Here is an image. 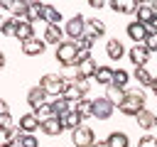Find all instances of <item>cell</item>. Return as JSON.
<instances>
[{
	"label": "cell",
	"mask_w": 157,
	"mask_h": 147,
	"mask_svg": "<svg viewBox=\"0 0 157 147\" xmlns=\"http://www.w3.org/2000/svg\"><path fill=\"white\" fill-rule=\"evenodd\" d=\"M64 98H66V100H71V103H81V100H83V93L76 88V83H69V86H66V91H64Z\"/></svg>",
	"instance_id": "32"
},
{
	"label": "cell",
	"mask_w": 157,
	"mask_h": 147,
	"mask_svg": "<svg viewBox=\"0 0 157 147\" xmlns=\"http://www.w3.org/2000/svg\"><path fill=\"white\" fill-rule=\"evenodd\" d=\"M39 86H42L52 98H56V96H64L69 81H66L64 76H59V74H44V76L39 78Z\"/></svg>",
	"instance_id": "3"
},
{
	"label": "cell",
	"mask_w": 157,
	"mask_h": 147,
	"mask_svg": "<svg viewBox=\"0 0 157 147\" xmlns=\"http://www.w3.org/2000/svg\"><path fill=\"white\" fill-rule=\"evenodd\" d=\"M113 110H115V105H113L105 96L93 100V118H98V120H108V118H113Z\"/></svg>",
	"instance_id": "7"
},
{
	"label": "cell",
	"mask_w": 157,
	"mask_h": 147,
	"mask_svg": "<svg viewBox=\"0 0 157 147\" xmlns=\"http://www.w3.org/2000/svg\"><path fill=\"white\" fill-rule=\"evenodd\" d=\"M147 56H150V51H147L145 44H132L130 51H128V59L135 64V69H137V66H145V64H147Z\"/></svg>",
	"instance_id": "10"
},
{
	"label": "cell",
	"mask_w": 157,
	"mask_h": 147,
	"mask_svg": "<svg viewBox=\"0 0 157 147\" xmlns=\"http://www.w3.org/2000/svg\"><path fill=\"white\" fill-rule=\"evenodd\" d=\"M49 103L54 105V113H56V118H64L66 113H71V100H66L64 96H56V98H52Z\"/></svg>",
	"instance_id": "22"
},
{
	"label": "cell",
	"mask_w": 157,
	"mask_h": 147,
	"mask_svg": "<svg viewBox=\"0 0 157 147\" xmlns=\"http://www.w3.org/2000/svg\"><path fill=\"white\" fill-rule=\"evenodd\" d=\"M42 20H44L47 24H59V20H61V12H59L54 5H44V15H42Z\"/></svg>",
	"instance_id": "28"
},
{
	"label": "cell",
	"mask_w": 157,
	"mask_h": 147,
	"mask_svg": "<svg viewBox=\"0 0 157 147\" xmlns=\"http://www.w3.org/2000/svg\"><path fill=\"white\" fill-rule=\"evenodd\" d=\"M132 78H135L140 86H145V88H152V83H155V76H152L145 66H137V69L132 71Z\"/></svg>",
	"instance_id": "18"
},
{
	"label": "cell",
	"mask_w": 157,
	"mask_h": 147,
	"mask_svg": "<svg viewBox=\"0 0 157 147\" xmlns=\"http://www.w3.org/2000/svg\"><path fill=\"white\" fill-rule=\"evenodd\" d=\"M105 54H108V59H123V54H125L123 42L120 39H108L105 42Z\"/></svg>",
	"instance_id": "17"
},
{
	"label": "cell",
	"mask_w": 157,
	"mask_h": 147,
	"mask_svg": "<svg viewBox=\"0 0 157 147\" xmlns=\"http://www.w3.org/2000/svg\"><path fill=\"white\" fill-rule=\"evenodd\" d=\"M125 32H128V37H130L135 44H145L147 34H150V27H147V24H142V22H137V20H132V22H128Z\"/></svg>",
	"instance_id": "6"
},
{
	"label": "cell",
	"mask_w": 157,
	"mask_h": 147,
	"mask_svg": "<svg viewBox=\"0 0 157 147\" xmlns=\"http://www.w3.org/2000/svg\"><path fill=\"white\" fill-rule=\"evenodd\" d=\"M64 32H66V37H69L71 42L81 39V37L86 34V17H83V15H74L71 20H66V27H64Z\"/></svg>",
	"instance_id": "4"
},
{
	"label": "cell",
	"mask_w": 157,
	"mask_h": 147,
	"mask_svg": "<svg viewBox=\"0 0 157 147\" xmlns=\"http://www.w3.org/2000/svg\"><path fill=\"white\" fill-rule=\"evenodd\" d=\"M76 113L81 115V118H93V100H88V98H83L78 105H76Z\"/></svg>",
	"instance_id": "33"
},
{
	"label": "cell",
	"mask_w": 157,
	"mask_h": 147,
	"mask_svg": "<svg viewBox=\"0 0 157 147\" xmlns=\"http://www.w3.org/2000/svg\"><path fill=\"white\" fill-rule=\"evenodd\" d=\"M145 47H147V51H157V32H150V34H147Z\"/></svg>",
	"instance_id": "37"
},
{
	"label": "cell",
	"mask_w": 157,
	"mask_h": 147,
	"mask_svg": "<svg viewBox=\"0 0 157 147\" xmlns=\"http://www.w3.org/2000/svg\"><path fill=\"white\" fill-rule=\"evenodd\" d=\"M74 83H76V88H78V91H81L83 96H86V93L91 91V81H88V78H76Z\"/></svg>",
	"instance_id": "38"
},
{
	"label": "cell",
	"mask_w": 157,
	"mask_h": 147,
	"mask_svg": "<svg viewBox=\"0 0 157 147\" xmlns=\"http://www.w3.org/2000/svg\"><path fill=\"white\" fill-rule=\"evenodd\" d=\"M101 86H113V78H115V69H110V66H98V71H96V76H93Z\"/></svg>",
	"instance_id": "16"
},
{
	"label": "cell",
	"mask_w": 157,
	"mask_h": 147,
	"mask_svg": "<svg viewBox=\"0 0 157 147\" xmlns=\"http://www.w3.org/2000/svg\"><path fill=\"white\" fill-rule=\"evenodd\" d=\"M47 137H59L61 132H64V125H61V118H52V120H47V123H42V127H39Z\"/></svg>",
	"instance_id": "15"
},
{
	"label": "cell",
	"mask_w": 157,
	"mask_h": 147,
	"mask_svg": "<svg viewBox=\"0 0 157 147\" xmlns=\"http://www.w3.org/2000/svg\"><path fill=\"white\" fill-rule=\"evenodd\" d=\"M86 34H91V37H101V34H105V24H103V20H86Z\"/></svg>",
	"instance_id": "25"
},
{
	"label": "cell",
	"mask_w": 157,
	"mask_h": 147,
	"mask_svg": "<svg viewBox=\"0 0 157 147\" xmlns=\"http://www.w3.org/2000/svg\"><path fill=\"white\" fill-rule=\"evenodd\" d=\"M37 118H39V123H47V120H52V118H56V113H54V105L52 103H44V105H39L37 110H32Z\"/></svg>",
	"instance_id": "27"
},
{
	"label": "cell",
	"mask_w": 157,
	"mask_h": 147,
	"mask_svg": "<svg viewBox=\"0 0 157 147\" xmlns=\"http://www.w3.org/2000/svg\"><path fill=\"white\" fill-rule=\"evenodd\" d=\"M137 125L142 127V130H152L155 125H157V115L155 113H150V110H142V113H137Z\"/></svg>",
	"instance_id": "23"
},
{
	"label": "cell",
	"mask_w": 157,
	"mask_h": 147,
	"mask_svg": "<svg viewBox=\"0 0 157 147\" xmlns=\"http://www.w3.org/2000/svg\"><path fill=\"white\" fill-rule=\"evenodd\" d=\"M137 147H157V137H152V135H142V137L137 140Z\"/></svg>",
	"instance_id": "36"
},
{
	"label": "cell",
	"mask_w": 157,
	"mask_h": 147,
	"mask_svg": "<svg viewBox=\"0 0 157 147\" xmlns=\"http://www.w3.org/2000/svg\"><path fill=\"white\" fill-rule=\"evenodd\" d=\"M152 93L157 96V76H155V83H152Z\"/></svg>",
	"instance_id": "42"
},
{
	"label": "cell",
	"mask_w": 157,
	"mask_h": 147,
	"mask_svg": "<svg viewBox=\"0 0 157 147\" xmlns=\"http://www.w3.org/2000/svg\"><path fill=\"white\" fill-rule=\"evenodd\" d=\"M34 37V27L29 24V22H17V37L15 39H20V42H29Z\"/></svg>",
	"instance_id": "26"
},
{
	"label": "cell",
	"mask_w": 157,
	"mask_h": 147,
	"mask_svg": "<svg viewBox=\"0 0 157 147\" xmlns=\"http://www.w3.org/2000/svg\"><path fill=\"white\" fill-rule=\"evenodd\" d=\"M93 42H96V37H91V34H83L81 39H76V47H78V51H88V54H91V49H93Z\"/></svg>",
	"instance_id": "34"
},
{
	"label": "cell",
	"mask_w": 157,
	"mask_h": 147,
	"mask_svg": "<svg viewBox=\"0 0 157 147\" xmlns=\"http://www.w3.org/2000/svg\"><path fill=\"white\" fill-rule=\"evenodd\" d=\"M54 59L64 66V69H71V66H76L78 64V47H76V42H71V39H66L61 47H56V54H54Z\"/></svg>",
	"instance_id": "2"
},
{
	"label": "cell",
	"mask_w": 157,
	"mask_h": 147,
	"mask_svg": "<svg viewBox=\"0 0 157 147\" xmlns=\"http://www.w3.org/2000/svg\"><path fill=\"white\" fill-rule=\"evenodd\" d=\"M2 113H10V105H7V100H0V115Z\"/></svg>",
	"instance_id": "41"
},
{
	"label": "cell",
	"mask_w": 157,
	"mask_h": 147,
	"mask_svg": "<svg viewBox=\"0 0 157 147\" xmlns=\"http://www.w3.org/2000/svg\"><path fill=\"white\" fill-rule=\"evenodd\" d=\"M93 147H108V145H105V142H96Z\"/></svg>",
	"instance_id": "43"
},
{
	"label": "cell",
	"mask_w": 157,
	"mask_h": 147,
	"mask_svg": "<svg viewBox=\"0 0 157 147\" xmlns=\"http://www.w3.org/2000/svg\"><path fill=\"white\" fill-rule=\"evenodd\" d=\"M118 110H120V113H125V115L137 118V113H142V110H145V93H142L140 88H130V91H128V96H125V100H123V105H120Z\"/></svg>",
	"instance_id": "1"
},
{
	"label": "cell",
	"mask_w": 157,
	"mask_h": 147,
	"mask_svg": "<svg viewBox=\"0 0 157 147\" xmlns=\"http://www.w3.org/2000/svg\"><path fill=\"white\" fill-rule=\"evenodd\" d=\"M76 71H78V78H93L96 71H98V64H96V59L91 56V59H83V61L76 66Z\"/></svg>",
	"instance_id": "14"
},
{
	"label": "cell",
	"mask_w": 157,
	"mask_h": 147,
	"mask_svg": "<svg viewBox=\"0 0 157 147\" xmlns=\"http://www.w3.org/2000/svg\"><path fill=\"white\" fill-rule=\"evenodd\" d=\"M42 15H44V5H42V2H34V0H29V10H27V22L42 20Z\"/></svg>",
	"instance_id": "29"
},
{
	"label": "cell",
	"mask_w": 157,
	"mask_h": 147,
	"mask_svg": "<svg viewBox=\"0 0 157 147\" xmlns=\"http://www.w3.org/2000/svg\"><path fill=\"white\" fill-rule=\"evenodd\" d=\"M155 127H157V125H155Z\"/></svg>",
	"instance_id": "44"
},
{
	"label": "cell",
	"mask_w": 157,
	"mask_h": 147,
	"mask_svg": "<svg viewBox=\"0 0 157 147\" xmlns=\"http://www.w3.org/2000/svg\"><path fill=\"white\" fill-rule=\"evenodd\" d=\"M108 7L113 10V12H125V15H132V12H137V2L135 0H110L108 2Z\"/></svg>",
	"instance_id": "13"
},
{
	"label": "cell",
	"mask_w": 157,
	"mask_h": 147,
	"mask_svg": "<svg viewBox=\"0 0 157 147\" xmlns=\"http://www.w3.org/2000/svg\"><path fill=\"white\" fill-rule=\"evenodd\" d=\"M47 98H49V93H47V91H44L42 86H32V88L27 91V103L32 105V110H37L39 105H44V103H49Z\"/></svg>",
	"instance_id": "9"
},
{
	"label": "cell",
	"mask_w": 157,
	"mask_h": 147,
	"mask_svg": "<svg viewBox=\"0 0 157 147\" xmlns=\"http://www.w3.org/2000/svg\"><path fill=\"white\" fill-rule=\"evenodd\" d=\"M61 125H64V130H71V132H74V130H78V127L83 125V118H81L76 110H71V113H66V115L61 118Z\"/></svg>",
	"instance_id": "19"
},
{
	"label": "cell",
	"mask_w": 157,
	"mask_h": 147,
	"mask_svg": "<svg viewBox=\"0 0 157 147\" xmlns=\"http://www.w3.org/2000/svg\"><path fill=\"white\" fill-rule=\"evenodd\" d=\"M88 5H91V7H93V10H101V7H103V5H105V2H103V0H91V2H88Z\"/></svg>",
	"instance_id": "40"
},
{
	"label": "cell",
	"mask_w": 157,
	"mask_h": 147,
	"mask_svg": "<svg viewBox=\"0 0 157 147\" xmlns=\"http://www.w3.org/2000/svg\"><path fill=\"white\" fill-rule=\"evenodd\" d=\"M0 32H2L5 37H17V20H15V17H7V20H2V24H0Z\"/></svg>",
	"instance_id": "30"
},
{
	"label": "cell",
	"mask_w": 157,
	"mask_h": 147,
	"mask_svg": "<svg viewBox=\"0 0 157 147\" xmlns=\"http://www.w3.org/2000/svg\"><path fill=\"white\" fill-rule=\"evenodd\" d=\"M105 145L108 147H130V140H128V135L125 132H110L108 135V140H105Z\"/></svg>",
	"instance_id": "24"
},
{
	"label": "cell",
	"mask_w": 157,
	"mask_h": 147,
	"mask_svg": "<svg viewBox=\"0 0 157 147\" xmlns=\"http://www.w3.org/2000/svg\"><path fill=\"white\" fill-rule=\"evenodd\" d=\"M22 132H27V135H34V130L37 127H42V123H39V118L34 115V113H25V115H20V125H17Z\"/></svg>",
	"instance_id": "12"
},
{
	"label": "cell",
	"mask_w": 157,
	"mask_h": 147,
	"mask_svg": "<svg viewBox=\"0 0 157 147\" xmlns=\"http://www.w3.org/2000/svg\"><path fill=\"white\" fill-rule=\"evenodd\" d=\"M0 125H2V130H12V115L10 113H2L0 115Z\"/></svg>",
	"instance_id": "39"
},
{
	"label": "cell",
	"mask_w": 157,
	"mask_h": 147,
	"mask_svg": "<svg viewBox=\"0 0 157 147\" xmlns=\"http://www.w3.org/2000/svg\"><path fill=\"white\" fill-rule=\"evenodd\" d=\"M17 147H39V140H37L34 135H27V132H22V137L17 140Z\"/></svg>",
	"instance_id": "35"
},
{
	"label": "cell",
	"mask_w": 157,
	"mask_h": 147,
	"mask_svg": "<svg viewBox=\"0 0 157 147\" xmlns=\"http://www.w3.org/2000/svg\"><path fill=\"white\" fill-rule=\"evenodd\" d=\"M128 81H130V74H128V71H123V69H115L113 86H115V88H123V91H128Z\"/></svg>",
	"instance_id": "31"
},
{
	"label": "cell",
	"mask_w": 157,
	"mask_h": 147,
	"mask_svg": "<svg viewBox=\"0 0 157 147\" xmlns=\"http://www.w3.org/2000/svg\"><path fill=\"white\" fill-rule=\"evenodd\" d=\"M125 96H128V91H123V88H115V86H108V88H105V98H108L115 108H120V105H123Z\"/></svg>",
	"instance_id": "21"
},
{
	"label": "cell",
	"mask_w": 157,
	"mask_h": 147,
	"mask_svg": "<svg viewBox=\"0 0 157 147\" xmlns=\"http://www.w3.org/2000/svg\"><path fill=\"white\" fill-rule=\"evenodd\" d=\"M71 142H74V147H93L96 145V135H93V130L88 125H81L78 130L71 132Z\"/></svg>",
	"instance_id": "5"
},
{
	"label": "cell",
	"mask_w": 157,
	"mask_h": 147,
	"mask_svg": "<svg viewBox=\"0 0 157 147\" xmlns=\"http://www.w3.org/2000/svg\"><path fill=\"white\" fill-rule=\"evenodd\" d=\"M64 34H66V32H64L59 24H47V27H44V34H42V39H44L47 44L61 47V44L66 42V39H64Z\"/></svg>",
	"instance_id": "8"
},
{
	"label": "cell",
	"mask_w": 157,
	"mask_h": 147,
	"mask_svg": "<svg viewBox=\"0 0 157 147\" xmlns=\"http://www.w3.org/2000/svg\"><path fill=\"white\" fill-rule=\"evenodd\" d=\"M15 147H17V145H15Z\"/></svg>",
	"instance_id": "45"
},
{
	"label": "cell",
	"mask_w": 157,
	"mask_h": 147,
	"mask_svg": "<svg viewBox=\"0 0 157 147\" xmlns=\"http://www.w3.org/2000/svg\"><path fill=\"white\" fill-rule=\"evenodd\" d=\"M155 17H157V15L152 12L150 2H147V5H140V7H137V12H135V20H137V22H142V24H147V27L155 22Z\"/></svg>",
	"instance_id": "20"
},
{
	"label": "cell",
	"mask_w": 157,
	"mask_h": 147,
	"mask_svg": "<svg viewBox=\"0 0 157 147\" xmlns=\"http://www.w3.org/2000/svg\"><path fill=\"white\" fill-rule=\"evenodd\" d=\"M44 47H47L44 39L32 37L29 42H22V54H27V56H42L44 54Z\"/></svg>",
	"instance_id": "11"
}]
</instances>
